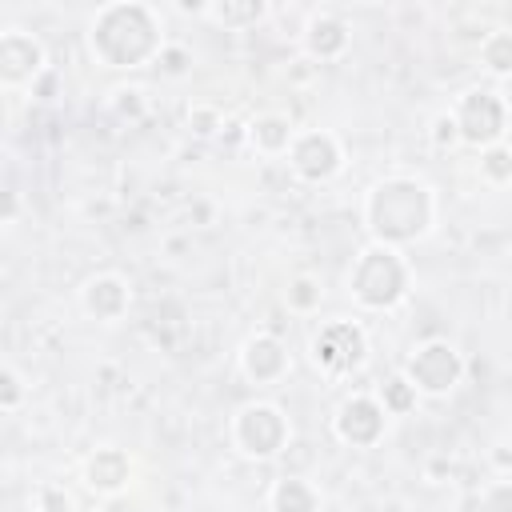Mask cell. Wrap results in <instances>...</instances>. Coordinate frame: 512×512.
<instances>
[{"label": "cell", "instance_id": "cell-1", "mask_svg": "<svg viewBox=\"0 0 512 512\" xmlns=\"http://www.w3.org/2000/svg\"><path fill=\"white\" fill-rule=\"evenodd\" d=\"M92 52L108 68H140L148 60H160L164 36L160 20L148 4H108L92 20Z\"/></svg>", "mask_w": 512, "mask_h": 512}, {"label": "cell", "instance_id": "cell-2", "mask_svg": "<svg viewBox=\"0 0 512 512\" xmlns=\"http://www.w3.org/2000/svg\"><path fill=\"white\" fill-rule=\"evenodd\" d=\"M368 224L380 236V244L416 240L432 224V196L420 180H384L368 196Z\"/></svg>", "mask_w": 512, "mask_h": 512}, {"label": "cell", "instance_id": "cell-3", "mask_svg": "<svg viewBox=\"0 0 512 512\" xmlns=\"http://www.w3.org/2000/svg\"><path fill=\"white\" fill-rule=\"evenodd\" d=\"M348 284H352V296L360 304H368V308H392L404 296L408 268H404V260L388 244H376V248L360 252Z\"/></svg>", "mask_w": 512, "mask_h": 512}, {"label": "cell", "instance_id": "cell-4", "mask_svg": "<svg viewBox=\"0 0 512 512\" xmlns=\"http://www.w3.org/2000/svg\"><path fill=\"white\" fill-rule=\"evenodd\" d=\"M232 436L248 456L264 460V456L280 452V444L288 436V424L272 404H248V408H240V416L232 424Z\"/></svg>", "mask_w": 512, "mask_h": 512}, {"label": "cell", "instance_id": "cell-5", "mask_svg": "<svg viewBox=\"0 0 512 512\" xmlns=\"http://www.w3.org/2000/svg\"><path fill=\"white\" fill-rule=\"evenodd\" d=\"M456 128L468 144H484L492 148L504 136V100L496 92H468L456 104Z\"/></svg>", "mask_w": 512, "mask_h": 512}, {"label": "cell", "instance_id": "cell-6", "mask_svg": "<svg viewBox=\"0 0 512 512\" xmlns=\"http://www.w3.org/2000/svg\"><path fill=\"white\" fill-rule=\"evenodd\" d=\"M460 368H464V364H460L456 348L444 344V340H432V344L416 348V356L408 360V380L416 384V392L440 396V392H448V388L460 380Z\"/></svg>", "mask_w": 512, "mask_h": 512}, {"label": "cell", "instance_id": "cell-7", "mask_svg": "<svg viewBox=\"0 0 512 512\" xmlns=\"http://www.w3.org/2000/svg\"><path fill=\"white\" fill-rule=\"evenodd\" d=\"M364 332H360V324H352V320H336V324H328V328H320V336L312 340V356H316V364L320 368H328V372H348V368H356L360 360H364Z\"/></svg>", "mask_w": 512, "mask_h": 512}, {"label": "cell", "instance_id": "cell-8", "mask_svg": "<svg viewBox=\"0 0 512 512\" xmlns=\"http://www.w3.org/2000/svg\"><path fill=\"white\" fill-rule=\"evenodd\" d=\"M288 160L304 180H328L340 168V144L328 132H300L288 148Z\"/></svg>", "mask_w": 512, "mask_h": 512}, {"label": "cell", "instance_id": "cell-9", "mask_svg": "<svg viewBox=\"0 0 512 512\" xmlns=\"http://www.w3.org/2000/svg\"><path fill=\"white\" fill-rule=\"evenodd\" d=\"M44 68V52L40 44L20 32V28H8L0 36V76L4 84H20V80H36V72Z\"/></svg>", "mask_w": 512, "mask_h": 512}, {"label": "cell", "instance_id": "cell-10", "mask_svg": "<svg viewBox=\"0 0 512 512\" xmlns=\"http://www.w3.org/2000/svg\"><path fill=\"white\" fill-rule=\"evenodd\" d=\"M384 428V404L372 400V396H352L340 404V416H336V436L348 440V444H372Z\"/></svg>", "mask_w": 512, "mask_h": 512}, {"label": "cell", "instance_id": "cell-11", "mask_svg": "<svg viewBox=\"0 0 512 512\" xmlns=\"http://www.w3.org/2000/svg\"><path fill=\"white\" fill-rule=\"evenodd\" d=\"M284 368H288V356H284L280 340H272V336L248 340V348H244V372H248V380L268 384V380L284 376Z\"/></svg>", "mask_w": 512, "mask_h": 512}, {"label": "cell", "instance_id": "cell-12", "mask_svg": "<svg viewBox=\"0 0 512 512\" xmlns=\"http://www.w3.org/2000/svg\"><path fill=\"white\" fill-rule=\"evenodd\" d=\"M124 304H128V288H124L120 276H96V280H88V288H84V308H88L96 320H116V316L124 312Z\"/></svg>", "mask_w": 512, "mask_h": 512}, {"label": "cell", "instance_id": "cell-13", "mask_svg": "<svg viewBox=\"0 0 512 512\" xmlns=\"http://www.w3.org/2000/svg\"><path fill=\"white\" fill-rule=\"evenodd\" d=\"M304 44L316 60H332L348 48V28L336 16H312L308 28H304Z\"/></svg>", "mask_w": 512, "mask_h": 512}, {"label": "cell", "instance_id": "cell-14", "mask_svg": "<svg viewBox=\"0 0 512 512\" xmlns=\"http://www.w3.org/2000/svg\"><path fill=\"white\" fill-rule=\"evenodd\" d=\"M84 476H88V484H92L96 492H116V488L128 484V456H124L120 448H100V452L88 460Z\"/></svg>", "mask_w": 512, "mask_h": 512}, {"label": "cell", "instance_id": "cell-15", "mask_svg": "<svg viewBox=\"0 0 512 512\" xmlns=\"http://www.w3.org/2000/svg\"><path fill=\"white\" fill-rule=\"evenodd\" d=\"M248 140H252L260 152H288L296 136H292V124H288L284 116H260V120H252Z\"/></svg>", "mask_w": 512, "mask_h": 512}, {"label": "cell", "instance_id": "cell-16", "mask_svg": "<svg viewBox=\"0 0 512 512\" xmlns=\"http://www.w3.org/2000/svg\"><path fill=\"white\" fill-rule=\"evenodd\" d=\"M272 512H316V492L304 480H280L272 488Z\"/></svg>", "mask_w": 512, "mask_h": 512}, {"label": "cell", "instance_id": "cell-17", "mask_svg": "<svg viewBox=\"0 0 512 512\" xmlns=\"http://www.w3.org/2000/svg\"><path fill=\"white\" fill-rule=\"evenodd\" d=\"M480 56H484V64H488L492 72H500V76L508 80V76H512V32H492V36H484Z\"/></svg>", "mask_w": 512, "mask_h": 512}, {"label": "cell", "instance_id": "cell-18", "mask_svg": "<svg viewBox=\"0 0 512 512\" xmlns=\"http://www.w3.org/2000/svg\"><path fill=\"white\" fill-rule=\"evenodd\" d=\"M264 12H268L264 4H212V8H204V16H208V20H216V24H224V28L256 24Z\"/></svg>", "mask_w": 512, "mask_h": 512}, {"label": "cell", "instance_id": "cell-19", "mask_svg": "<svg viewBox=\"0 0 512 512\" xmlns=\"http://www.w3.org/2000/svg\"><path fill=\"white\" fill-rule=\"evenodd\" d=\"M380 404H384V412H408V408L416 404V384H412L408 376H396V380H388V384H384V396H380Z\"/></svg>", "mask_w": 512, "mask_h": 512}, {"label": "cell", "instance_id": "cell-20", "mask_svg": "<svg viewBox=\"0 0 512 512\" xmlns=\"http://www.w3.org/2000/svg\"><path fill=\"white\" fill-rule=\"evenodd\" d=\"M480 168H484V176H488L492 184H504V180H512V152L500 148V144H492V148L484 152Z\"/></svg>", "mask_w": 512, "mask_h": 512}, {"label": "cell", "instance_id": "cell-21", "mask_svg": "<svg viewBox=\"0 0 512 512\" xmlns=\"http://www.w3.org/2000/svg\"><path fill=\"white\" fill-rule=\"evenodd\" d=\"M312 304H320V288H316V280H308V276L292 280V288H288V308L308 312Z\"/></svg>", "mask_w": 512, "mask_h": 512}, {"label": "cell", "instance_id": "cell-22", "mask_svg": "<svg viewBox=\"0 0 512 512\" xmlns=\"http://www.w3.org/2000/svg\"><path fill=\"white\" fill-rule=\"evenodd\" d=\"M36 500H40V512H68L72 508V496L64 488H56V484H44Z\"/></svg>", "mask_w": 512, "mask_h": 512}, {"label": "cell", "instance_id": "cell-23", "mask_svg": "<svg viewBox=\"0 0 512 512\" xmlns=\"http://www.w3.org/2000/svg\"><path fill=\"white\" fill-rule=\"evenodd\" d=\"M188 124H192L196 136H212V132L220 128V116H216L212 108H192V112H188Z\"/></svg>", "mask_w": 512, "mask_h": 512}, {"label": "cell", "instance_id": "cell-24", "mask_svg": "<svg viewBox=\"0 0 512 512\" xmlns=\"http://www.w3.org/2000/svg\"><path fill=\"white\" fill-rule=\"evenodd\" d=\"M484 512H512V484H496L484 496Z\"/></svg>", "mask_w": 512, "mask_h": 512}, {"label": "cell", "instance_id": "cell-25", "mask_svg": "<svg viewBox=\"0 0 512 512\" xmlns=\"http://www.w3.org/2000/svg\"><path fill=\"white\" fill-rule=\"evenodd\" d=\"M432 128H436L432 136H436V144H440V148H444V144H452V140L460 136V128H456V120H452V116H436V124H432Z\"/></svg>", "mask_w": 512, "mask_h": 512}, {"label": "cell", "instance_id": "cell-26", "mask_svg": "<svg viewBox=\"0 0 512 512\" xmlns=\"http://www.w3.org/2000/svg\"><path fill=\"white\" fill-rule=\"evenodd\" d=\"M160 64H164L168 72H184V48H168V44H164V52H160Z\"/></svg>", "mask_w": 512, "mask_h": 512}, {"label": "cell", "instance_id": "cell-27", "mask_svg": "<svg viewBox=\"0 0 512 512\" xmlns=\"http://www.w3.org/2000/svg\"><path fill=\"white\" fill-rule=\"evenodd\" d=\"M16 400H20V380H16V372L8 368V372H4V408H16Z\"/></svg>", "mask_w": 512, "mask_h": 512}, {"label": "cell", "instance_id": "cell-28", "mask_svg": "<svg viewBox=\"0 0 512 512\" xmlns=\"http://www.w3.org/2000/svg\"><path fill=\"white\" fill-rule=\"evenodd\" d=\"M500 100H504V108H512V76L504 80V92H500Z\"/></svg>", "mask_w": 512, "mask_h": 512}]
</instances>
